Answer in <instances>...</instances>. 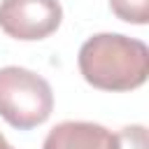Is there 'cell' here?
Masks as SVG:
<instances>
[{
  "mask_svg": "<svg viewBox=\"0 0 149 149\" xmlns=\"http://www.w3.org/2000/svg\"><path fill=\"white\" fill-rule=\"evenodd\" d=\"M77 63L86 84L100 91L121 93L147 81L149 49L142 40L121 33H98L81 44Z\"/></svg>",
  "mask_w": 149,
  "mask_h": 149,
  "instance_id": "1",
  "label": "cell"
},
{
  "mask_svg": "<svg viewBox=\"0 0 149 149\" xmlns=\"http://www.w3.org/2000/svg\"><path fill=\"white\" fill-rule=\"evenodd\" d=\"M54 109V93L44 77L33 70L0 68V116L16 130L42 126Z\"/></svg>",
  "mask_w": 149,
  "mask_h": 149,
  "instance_id": "2",
  "label": "cell"
},
{
  "mask_svg": "<svg viewBox=\"0 0 149 149\" xmlns=\"http://www.w3.org/2000/svg\"><path fill=\"white\" fill-rule=\"evenodd\" d=\"M63 7L58 0H0V28L5 35L35 42L58 30Z\"/></svg>",
  "mask_w": 149,
  "mask_h": 149,
  "instance_id": "3",
  "label": "cell"
},
{
  "mask_svg": "<svg viewBox=\"0 0 149 149\" xmlns=\"http://www.w3.org/2000/svg\"><path fill=\"white\" fill-rule=\"evenodd\" d=\"M112 147V133L93 121H61L54 126L42 149H109Z\"/></svg>",
  "mask_w": 149,
  "mask_h": 149,
  "instance_id": "4",
  "label": "cell"
},
{
  "mask_svg": "<svg viewBox=\"0 0 149 149\" xmlns=\"http://www.w3.org/2000/svg\"><path fill=\"white\" fill-rule=\"evenodd\" d=\"M116 19L135 26H144L149 21V0H109Z\"/></svg>",
  "mask_w": 149,
  "mask_h": 149,
  "instance_id": "5",
  "label": "cell"
},
{
  "mask_svg": "<svg viewBox=\"0 0 149 149\" xmlns=\"http://www.w3.org/2000/svg\"><path fill=\"white\" fill-rule=\"evenodd\" d=\"M109 149H147V128L140 123L123 126L119 133H112Z\"/></svg>",
  "mask_w": 149,
  "mask_h": 149,
  "instance_id": "6",
  "label": "cell"
},
{
  "mask_svg": "<svg viewBox=\"0 0 149 149\" xmlns=\"http://www.w3.org/2000/svg\"><path fill=\"white\" fill-rule=\"evenodd\" d=\"M0 149H14V147H12V144L5 140V135H2V133H0Z\"/></svg>",
  "mask_w": 149,
  "mask_h": 149,
  "instance_id": "7",
  "label": "cell"
}]
</instances>
